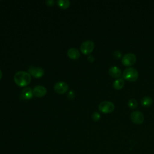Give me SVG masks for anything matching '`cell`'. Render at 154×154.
<instances>
[{"mask_svg": "<svg viewBox=\"0 0 154 154\" xmlns=\"http://www.w3.org/2000/svg\"><path fill=\"white\" fill-rule=\"evenodd\" d=\"M87 60L90 62V63H93L94 60V57L91 55H89L88 57H87Z\"/></svg>", "mask_w": 154, "mask_h": 154, "instance_id": "44dd1931", "label": "cell"}, {"mask_svg": "<svg viewBox=\"0 0 154 154\" xmlns=\"http://www.w3.org/2000/svg\"><path fill=\"white\" fill-rule=\"evenodd\" d=\"M69 88L68 85L63 82V81H59L57 82L54 87V89L55 91L58 94H64L66 91H67Z\"/></svg>", "mask_w": 154, "mask_h": 154, "instance_id": "ba28073f", "label": "cell"}, {"mask_svg": "<svg viewBox=\"0 0 154 154\" xmlns=\"http://www.w3.org/2000/svg\"><path fill=\"white\" fill-rule=\"evenodd\" d=\"M109 75L114 78H119L122 75V71L120 68L117 66H112L108 70Z\"/></svg>", "mask_w": 154, "mask_h": 154, "instance_id": "30bf717a", "label": "cell"}, {"mask_svg": "<svg viewBox=\"0 0 154 154\" xmlns=\"http://www.w3.org/2000/svg\"><path fill=\"white\" fill-rule=\"evenodd\" d=\"M128 106L131 109H135L138 106V102L135 99H131L128 102Z\"/></svg>", "mask_w": 154, "mask_h": 154, "instance_id": "2e32d148", "label": "cell"}, {"mask_svg": "<svg viewBox=\"0 0 154 154\" xmlns=\"http://www.w3.org/2000/svg\"><path fill=\"white\" fill-rule=\"evenodd\" d=\"M55 1L54 0H48L47 1H46V4H47V5L48 6H53L54 5Z\"/></svg>", "mask_w": 154, "mask_h": 154, "instance_id": "ffe728a7", "label": "cell"}, {"mask_svg": "<svg viewBox=\"0 0 154 154\" xmlns=\"http://www.w3.org/2000/svg\"><path fill=\"white\" fill-rule=\"evenodd\" d=\"M130 119L136 125H141L144 120V116L143 112L138 110H135L131 113Z\"/></svg>", "mask_w": 154, "mask_h": 154, "instance_id": "277c9868", "label": "cell"}, {"mask_svg": "<svg viewBox=\"0 0 154 154\" xmlns=\"http://www.w3.org/2000/svg\"><path fill=\"white\" fill-rule=\"evenodd\" d=\"M125 85V81L123 78H119L116 79L113 82V87L116 90H120Z\"/></svg>", "mask_w": 154, "mask_h": 154, "instance_id": "5bb4252c", "label": "cell"}, {"mask_svg": "<svg viewBox=\"0 0 154 154\" xmlns=\"http://www.w3.org/2000/svg\"><path fill=\"white\" fill-rule=\"evenodd\" d=\"M2 72L1 70L0 69V80H1V78H2Z\"/></svg>", "mask_w": 154, "mask_h": 154, "instance_id": "7402d4cb", "label": "cell"}, {"mask_svg": "<svg viewBox=\"0 0 154 154\" xmlns=\"http://www.w3.org/2000/svg\"><path fill=\"white\" fill-rule=\"evenodd\" d=\"M100 111L103 113L108 114L112 112L115 108L114 104L110 101H103L98 106Z\"/></svg>", "mask_w": 154, "mask_h": 154, "instance_id": "3957f363", "label": "cell"}, {"mask_svg": "<svg viewBox=\"0 0 154 154\" xmlns=\"http://www.w3.org/2000/svg\"><path fill=\"white\" fill-rule=\"evenodd\" d=\"M57 2L58 7L63 10L68 8L70 5V2L68 0H58Z\"/></svg>", "mask_w": 154, "mask_h": 154, "instance_id": "9a60e30c", "label": "cell"}, {"mask_svg": "<svg viewBox=\"0 0 154 154\" xmlns=\"http://www.w3.org/2000/svg\"><path fill=\"white\" fill-rule=\"evenodd\" d=\"M67 55L70 59L76 60L80 57V53L76 48H72L68 50Z\"/></svg>", "mask_w": 154, "mask_h": 154, "instance_id": "8fae6325", "label": "cell"}, {"mask_svg": "<svg viewBox=\"0 0 154 154\" xmlns=\"http://www.w3.org/2000/svg\"><path fill=\"white\" fill-rule=\"evenodd\" d=\"M33 95L37 97H43L47 93L46 88L42 85H37L32 89Z\"/></svg>", "mask_w": 154, "mask_h": 154, "instance_id": "9c48e42d", "label": "cell"}, {"mask_svg": "<svg viewBox=\"0 0 154 154\" xmlns=\"http://www.w3.org/2000/svg\"><path fill=\"white\" fill-rule=\"evenodd\" d=\"M123 78L129 82L135 81L138 78V72L134 67H127L123 72Z\"/></svg>", "mask_w": 154, "mask_h": 154, "instance_id": "7a4b0ae2", "label": "cell"}, {"mask_svg": "<svg viewBox=\"0 0 154 154\" xmlns=\"http://www.w3.org/2000/svg\"><path fill=\"white\" fill-rule=\"evenodd\" d=\"M28 73L31 76L36 78H39L43 76L44 70L42 67L31 66L28 69Z\"/></svg>", "mask_w": 154, "mask_h": 154, "instance_id": "52a82bcc", "label": "cell"}, {"mask_svg": "<svg viewBox=\"0 0 154 154\" xmlns=\"http://www.w3.org/2000/svg\"><path fill=\"white\" fill-rule=\"evenodd\" d=\"M122 52L119 51H115L113 52V57L117 59H119L120 58H122Z\"/></svg>", "mask_w": 154, "mask_h": 154, "instance_id": "ac0fdd59", "label": "cell"}, {"mask_svg": "<svg viewBox=\"0 0 154 154\" xmlns=\"http://www.w3.org/2000/svg\"><path fill=\"white\" fill-rule=\"evenodd\" d=\"M91 117H92V119L94 121V122H97L100 120V114L98 112H94L92 115H91Z\"/></svg>", "mask_w": 154, "mask_h": 154, "instance_id": "e0dca14e", "label": "cell"}, {"mask_svg": "<svg viewBox=\"0 0 154 154\" xmlns=\"http://www.w3.org/2000/svg\"><path fill=\"white\" fill-rule=\"evenodd\" d=\"M15 84L19 87H25L28 85L31 81V75L25 71H19L14 76Z\"/></svg>", "mask_w": 154, "mask_h": 154, "instance_id": "6da1fadb", "label": "cell"}, {"mask_svg": "<svg viewBox=\"0 0 154 154\" xmlns=\"http://www.w3.org/2000/svg\"><path fill=\"white\" fill-rule=\"evenodd\" d=\"M32 90L29 87H25L22 91V96L25 99H30L32 97Z\"/></svg>", "mask_w": 154, "mask_h": 154, "instance_id": "7c38bea8", "label": "cell"}, {"mask_svg": "<svg viewBox=\"0 0 154 154\" xmlns=\"http://www.w3.org/2000/svg\"><path fill=\"white\" fill-rule=\"evenodd\" d=\"M67 96L69 97V99H73L75 97V93L73 90H70L69 91V92L67 94Z\"/></svg>", "mask_w": 154, "mask_h": 154, "instance_id": "d6986e66", "label": "cell"}, {"mask_svg": "<svg viewBox=\"0 0 154 154\" xmlns=\"http://www.w3.org/2000/svg\"><path fill=\"white\" fill-rule=\"evenodd\" d=\"M141 104L144 107H149L153 103V99L151 97L149 96H146L142 97L141 99Z\"/></svg>", "mask_w": 154, "mask_h": 154, "instance_id": "4fadbf2b", "label": "cell"}, {"mask_svg": "<svg viewBox=\"0 0 154 154\" xmlns=\"http://www.w3.org/2000/svg\"><path fill=\"white\" fill-rule=\"evenodd\" d=\"M94 48V44L93 41L86 40L81 44L80 46V50L83 54L88 55L90 54L93 51Z\"/></svg>", "mask_w": 154, "mask_h": 154, "instance_id": "5b68a950", "label": "cell"}, {"mask_svg": "<svg viewBox=\"0 0 154 154\" xmlns=\"http://www.w3.org/2000/svg\"><path fill=\"white\" fill-rule=\"evenodd\" d=\"M136 55L133 53H128L122 57V63L124 66H131L136 62Z\"/></svg>", "mask_w": 154, "mask_h": 154, "instance_id": "8992f818", "label": "cell"}]
</instances>
